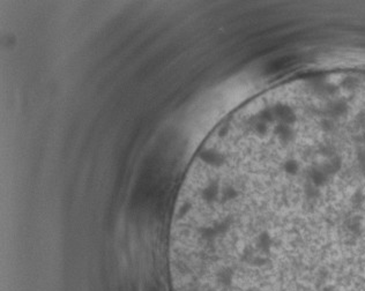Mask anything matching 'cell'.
Instances as JSON below:
<instances>
[{
  "label": "cell",
  "mask_w": 365,
  "mask_h": 291,
  "mask_svg": "<svg viewBox=\"0 0 365 291\" xmlns=\"http://www.w3.org/2000/svg\"><path fill=\"white\" fill-rule=\"evenodd\" d=\"M205 291H365V161L276 156Z\"/></svg>",
  "instance_id": "6da1fadb"
}]
</instances>
